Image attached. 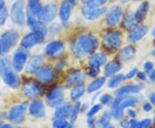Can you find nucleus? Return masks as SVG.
Masks as SVG:
<instances>
[{
  "mask_svg": "<svg viewBox=\"0 0 155 128\" xmlns=\"http://www.w3.org/2000/svg\"><path fill=\"white\" fill-rule=\"evenodd\" d=\"M148 31V27L147 26H145V25H140L138 27H135V28L132 29L130 31V33L127 36V40L129 42H137L140 40H141L145 35L147 34Z\"/></svg>",
  "mask_w": 155,
  "mask_h": 128,
  "instance_id": "nucleus-20",
  "label": "nucleus"
},
{
  "mask_svg": "<svg viewBox=\"0 0 155 128\" xmlns=\"http://www.w3.org/2000/svg\"><path fill=\"white\" fill-rule=\"evenodd\" d=\"M99 72V68H97V67H89V76L91 78H96L98 75Z\"/></svg>",
  "mask_w": 155,
  "mask_h": 128,
  "instance_id": "nucleus-40",
  "label": "nucleus"
},
{
  "mask_svg": "<svg viewBox=\"0 0 155 128\" xmlns=\"http://www.w3.org/2000/svg\"><path fill=\"white\" fill-rule=\"evenodd\" d=\"M137 77H138L139 79H140V80H147V76L145 75V73L143 72H138L137 73Z\"/></svg>",
  "mask_w": 155,
  "mask_h": 128,
  "instance_id": "nucleus-50",
  "label": "nucleus"
},
{
  "mask_svg": "<svg viewBox=\"0 0 155 128\" xmlns=\"http://www.w3.org/2000/svg\"><path fill=\"white\" fill-rule=\"evenodd\" d=\"M107 9L106 7L99 8H90L88 6H84L82 8V14L84 17L88 21H94L98 17L105 14Z\"/></svg>",
  "mask_w": 155,
  "mask_h": 128,
  "instance_id": "nucleus-18",
  "label": "nucleus"
},
{
  "mask_svg": "<svg viewBox=\"0 0 155 128\" xmlns=\"http://www.w3.org/2000/svg\"><path fill=\"white\" fill-rule=\"evenodd\" d=\"M28 107V104L26 101L14 105L8 113V119L15 125H20L25 119Z\"/></svg>",
  "mask_w": 155,
  "mask_h": 128,
  "instance_id": "nucleus-5",
  "label": "nucleus"
},
{
  "mask_svg": "<svg viewBox=\"0 0 155 128\" xmlns=\"http://www.w3.org/2000/svg\"><path fill=\"white\" fill-rule=\"evenodd\" d=\"M107 61V57L103 53H96L89 58V67H97L100 68L103 65H104Z\"/></svg>",
  "mask_w": 155,
  "mask_h": 128,
  "instance_id": "nucleus-22",
  "label": "nucleus"
},
{
  "mask_svg": "<svg viewBox=\"0 0 155 128\" xmlns=\"http://www.w3.org/2000/svg\"><path fill=\"white\" fill-rule=\"evenodd\" d=\"M65 94L61 88H54L50 90L46 96L47 103L49 107H57L64 102Z\"/></svg>",
  "mask_w": 155,
  "mask_h": 128,
  "instance_id": "nucleus-12",
  "label": "nucleus"
},
{
  "mask_svg": "<svg viewBox=\"0 0 155 128\" xmlns=\"http://www.w3.org/2000/svg\"><path fill=\"white\" fill-rule=\"evenodd\" d=\"M56 16H57V7L54 4H49L41 9L36 17L39 21L44 23H48L54 21Z\"/></svg>",
  "mask_w": 155,
  "mask_h": 128,
  "instance_id": "nucleus-11",
  "label": "nucleus"
},
{
  "mask_svg": "<svg viewBox=\"0 0 155 128\" xmlns=\"http://www.w3.org/2000/svg\"><path fill=\"white\" fill-rule=\"evenodd\" d=\"M139 124L144 128H149L151 124H152V120L150 119H145V120H143L142 121H140Z\"/></svg>",
  "mask_w": 155,
  "mask_h": 128,
  "instance_id": "nucleus-43",
  "label": "nucleus"
},
{
  "mask_svg": "<svg viewBox=\"0 0 155 128\" xmlns=\"http://www.w3.org/2000/svg\"><path fill=\"white\" fill-rule=\"evenodd\" d=\"M5 59L0 57V76H2V73L5 70Z\"/></svg>",
  "mask_w": 155,
  "mask_h": 128,
  "instance_id": "nucleus-47",
  "label": "nucleus"
},
{
  "mask_svg": "<svg viewBox=\"0 0 155 128\" xmlns=\"http://www.w3.org/2000/svg\"><path fill=\"white\" fill-rule=\"evenodd\" d=\"M44 38V36L36 32L29 33L26 34L21 40V46L24 49H29L35 46V45H38L39 43L42 42Z\"/></svg>",
  "mask_w": 155,
  "mask_h": 128,
  "instance_id": "nucleus-15",
  "label": "nucleus"
},
{
  "mask_svg": "<svg viewBox=\"0 0 155 128\" xmlns=\"http://www.w3.org/2000/svg\"><path fill=\"white\" fill-rule=\"evenodd\" d=\"M72 110V106L69 103H62L57 107L54 112V119H67L70 116V113Z\"/></svg>",
  "mask_w": 155,
  "mask_h": 128,
  "instance_id": "nucleus-24",
  "label": "nucleus"
},
{
  "mask_svg": "<svg viewBox=\"0 0 155 128\" xmlns=\"http://www.w3.org/2000/svg\"><path fill=\"white\" fill-rule=\"evenodd\" d=\"M121 70V64L119 61L109 62L104 67V75L106 77H112Z\"/></svg>",
  "mask_w": 155,
  "mask_h": 128,
  "instance_id": "nucleus-28",
  "label": "nucleus"
},
{
  "mask_svg": "<svg viewBox=\"0 0 155 128\" xmlns=\"http://www.w3.org/2000/svg\"><path fill=\"white\" fill-rule=\"evenodd\" d=\"M153 53V55L155 56V48H154V50L153 51V53Z\"/></svg>",
  "mask_w": 155,
  "mask_h": 128,
  "instance_id": "nucleus-61",
  "label": "nucleus"
},
{
  "mask_svg": "<svg viewBox=\"0 0 155 128\" xmlns=\"http://www.w3.org/2000/svg\"><path fill=\"white\" fill-rule=\"evenodd\" d=\"M4 123L2 122V120H0V128H1V126H2V125H3Z\"/></svg>",
  "mask_w": 155,
  "mask_h": 128,
  "instance_id": "nucleus-60",
  "label": "nucleus"
},
{
  "mask_svg": "<svg viewBox=\"0 0 155 128\" xmlns=\"http://www.w3.org/2000/svg\"><path fill=\"white\" fill-rule=\"evenodd\" d=\"M136 24H137V22L135 20L134 13L132 11H127L122 20V27L125 29L131 31L132 29L135 28Z\"/></svg>",
  "mask_w": 155,
  "mask_h": 128,
  "instance_id": "nucleus-26",
  "label": "nucleus"
},
{
  "mask_svg": "<svg viewBox=\"0 0 155 128\" xmlns=\"http://www.w3.org/2000/svg\"><path fill=\"white\" fill-rule=\"evenodd\" d=\"M149 10V3L145 1L140 5L139 6L137 11L134 13V17L137 23H140L145 20V18L147 15V12Z\"/></svg>",
  "mask_w": 155,
  "mask_h": 128,
  "instance_id": "nucleus-27",
  "label": "nucleus"
},
{
  "mask_svg": "<svg viewBox=\"0 0 155 128\" xmlns=\"http://www.w3.org/2000/svg\"><path fill=\"white\" fill-rule=\"evenodd\" d=\"M85 87L83 84H77L74 85V87L72 88L71 92H70V98L72 101L78 100L85 92Z\"/></svg>",
  "mask_w": 155,
  "mask_h": 128,
  "instance_id": "nucleus-29",
  "label": "nucleus"
},
{
  "mask_svg": "<svg viewBox=\"0 0 155 128\" xmlns=\"http://www.w3.org/2000/svg\"><path fill=\"white\" fill-rule=\"evenodd\" d=\"M122 17V8L121 6L116 5L112 7L106 16V23L110 27H114L121 21Z\"/></svg>",
  "mask_w": 155,
  "mask_h": 128,
  "instance_id": "nucleus-17",
  "label": "nucleus"
},
{
  "mask_svg": "<svg viewBox=\"0 0 155 128\" xmlns=\"http://www.w3.org/2000/svg\"><path fill=\"white\" fill-rule=\"evenodd\" d=\"M150 78H151V81L155 83V70H153L152 72H151V75H150Z\"/></svg>",
  "mask_w": 155,
  "mask_h": 128,
  "instance_id": "nucleus-52",
  "label": "nucleus"
},
{
  "mask_svg": "<svg viewBox=\"0 0 155 128\" xmlns=\"http://www.w3.org/2000/svg\"><path fill=\"white\" fill-rule=\"evenodd\" d=\"M98 39L92 34H84L75 38L72 42L71 49L73 55L82 59L91 54L98 47Z\"/></svg>",
  "mask_w": 155,
  "mask_h": 128,
  "instance_id": "nucleus-1",
  "label": "nucleus"
},
{
  "mask_svg": "<svg viewBox=\"0 0 155 128\" xmlns=\"http://www.w3.org/2000/svg\"><path fill=\"white\" fill-rule=\"evenodd\" d=\"M136 128H144V127H143V126H140V125L139 124L138 126H137V127H136Z\"/></svg>",
  "mask_w": 155,
  "mask_h": 128,
  "instance_id": "nucleus-59",
  "label": "nucleus"
},
{
  "mask_svg": "<svg viewBox=\"0 0 155 128\" xmlns=\"http://www.w3.org/2000/svg\"><path fill=\"white\" fill-rule=\"evenodd\" d=\"M29 114L35 119H41L46 115L43 101L41 100H35L28 104V107Z\"/></svg>",
  "mask_w": 155,
  "mask_h": 128,
  "instance_id": "nucleus-16",
  "label": "nucleus"
},
{
  "mask_svg": "<svg viewBox=\"0 0 155 128\" xmlns=\"http://www.w3.org/2000/svg\"><path fill=\"white\" fill-rule=\"evenodd\" d=\"M114 99L110 95H104L103 96H101L100 98V102L101 104L103 105H105V106H110L111 107L114 103Z\"/></svg>",
  "mask_w": 155,
  "mask_h": 128,
  "instance_id": "nucleus-35",
  "label": "nucleus"
},
{
  "mask_svg": "<svg viewBox=\"0 0 155 128\" xmlns=\"http://www.w3.org/2000/svg\"><path fill=\"white\" fill-rule=\"evenodd\" d=\"M0 95H1V93H0Z\"/></svg>",
  "mask_w": 155,
  "mask_h": 128,
  "instance_id": "nucleus-64",
  "label": "nucleus"
},
{
  "mask_svg": "<svg viewBox=\"0 0 155 128\" xmlns=\"http://www.w3.org/2000/svg\"><path fill=\"white\" fill-rule=\"evenodd\" d=\"M80 107H81V104L80 102H76V104L73 107H72V110H71V113H70V120L71 121H74L78 117V112L80 110Z\"/></svg>",
  "mask_w": 155,
  "mask_h": 128,
  "instance_id": "nucleus-34",
  "label": "nucleus"
},
{
  "mask_svg": "<svg viewBox=\"0 0 155 128\" xmlns=\"http://www.w3.org/2000/svg\"><path fill=\"white\" fill-rule=\"evenodd\" d=\"M5 7V0H0V11Z\"/></svg>",
  "mask_w": 155,
  "mask_h": 128,
  "instance_id": "nucleus-55",
  "label": "nucleus"
},
{
  "mask_svg": "<svg viewBox=\"0 0 155 128\" xmlns=\"http://www.w3.org/2000/svg\"><path fill=\"white\" fill-rule=\"evenodd\" d=\"M151 128H154V127H151Z\"/></svg>",
  "mask_w": 155,
  "mask_h": 128,
  "instance_id": "nucleus-63",
  "label": "nucleus"
},
{
  "mask_svg": "<svg viewBox=\"0 0 155 128\" xmlns=\"http://www.w3.org/2000/svg\"><path fill=\"white\" fill-rule=\"evenodd\" d=\"M106 78L104 77H101V78H97L95 79L94 81L91 82L89 84L88 87H87V92L88 93H91V92H94L97 91L99 89H101V87L105 84Z\"/></svg>",
  "mask_w": 155,
  "mask_h": 128,
  "instance_id": "nucleus-30",
  "label": "nucleus"
},
{
  "mask_svg": "<svg viewBox=\"0 0 155 128\" xmlns=\"http://www.w3.org/2000/svg\"><path fill=\"white\" fill-rule=\"evenodd\" d=\"M138 102V98L133 95H119L116 96L113 105L111 106L112 117L116 120H122L124 116V109L128 107H133Z\"/></svg>",
  "mask_w": 155,
  "mask_h": 128,
  "instance_id": "nucleus-2",
  "label": "nucleus"
},
{
  "mask_svg": "<svg viewBox=\"0 0 155 128\" xmlns=\"http://www.w3.org/2000/svg\"><path fill=\"white\" fill-rule=\"evenodd\" d=\"M102 109V104H96L94 106L92 107L89 112L87 113V116L88 117H92V116H94L95 114H97V113H98Z\"/></svg>",
  "mask_w": 155,
  "mask_h": 128,
  "instance_id": "nucleus-38",
  "label": "nucleus"
},
{
  "mask_svg": "<svg viewBox=\"0 0 155 128\" xmlns=\"http://www.w3.org/2000/svg\"><path fill=\"white\" fill-rule=\"evenodd\" d=\"M28 53L27 52V49L24 48H20L14 53L11 66L16 72H22V69H24L28 61Z\"/></svg>",
  "mask_w": 155,
  "mask_h": 128,
  "instance_id": "nucleus-8",
  "label": "nucleus"
},
{
  "mask_svg": "<svg viewBox=\"0 0 155 128\" xmlns=\"http://www.w3.org/2000/svg\"><path fill=\"white\" fill-rule=\"evenodd\" d=\"M142 107H143V109H144L146 112H150L153 109V107H152V105L150 104L149 102H144Z\"/></svg>",
  "mask_w": 155,
  "mask_h": 128,
  "instance_id": "nucleus-48",
  "label": "nucleus"
},
{
  "mask_svg": "<svg viewBox=\"0 0 155 128\" xmlns=\"http://www.w3.org/2000/svg\"><path fill=\"white\" fill-rule=\"evenodd\" d=\"M66 66V61H60L56 64L55 71L56 72H61Z\"/></svg>",
  "mask_w": 155,
  "mask_h": 128,
  "instance_id": "nucleus-44",
  "label": "nucleus"
},
{
  "mask_svg": "<svg viewBox=\"0 0 155 128\" xmlns=\"http://www.w3.org/2000/svg\"><path fill=\"white\" fill-rule=\"evenodd\" d=\"M121 1H122V2H127V0H121Z\"/></svg>",
  "mask_w": 155,
  "mask_h": 128,
  "instance_id": "nucleus-62",
  "label": "nucleus"
},
{
  "mask_svg": "<svg viewBox=\"0 0 155 128\" xmlns=\"http://www.w3.org/2000/svg\"><path fill=\"white\" fill-rule=\"evenodd\" d=\"M1 128H15V127H14L11 124H7V123H5V124H3V125H2Z\"/></svg>",
  "mask_w": 155,
  "mask_h": 128,
  "instance_id": "nucleus-53",
  "label": "nucleus"
},
{
  "mask_svg": "<svg viewBox=\"0 0 155 128\" xmlns=\"http://www.w3.org/2000/svg\"><path fill=\"white\" fill-rule=\"evenodd\" d=\"M85 75L80 71L70 72L67 78V84L68 85H77L83 84L85 81Z\"/></svg>",
  "mask_w": 155,
  "mask_h": 128,
  "instance_id": "nucleus-21",
  "label": "nucleus"
},
{
  "mask_svg": "<svg viewBox=\"0 0 155 128\" xmlns=\"http://www.w3.org/2000/svg\"><path fill=\"white\" fill-rule=\"evenodd\" d=\"M87 123H88L89 127H91V128L96 127V125H97V123H96V120H95V118L93 117V116H92V117H88Z\"/></svg>",
  "mask_w": 155,
  "mask_h": 128,
  "instance_id": "nucleus-46",
  "label": "nucleus"
},
{
  "mask_svg": "<svg viewBox=\"0 0 155 128\" xmlns=\"http://www.w3.org/2000/svg\"><path fill=\"white\" fill-rule=\"evenodd\" d=\"M76 0H64L60 8V18L64 27H67L72 15V10L75 6Z\"/></svg>",
  "mask_w": 155,
  "mask_h": 128,
  "instance_id": "nucleus-10",
  "label": "nucleus"
},
{
  "mask_svg": "<svg viewBox=\"0 0 155 128\" xmlns=\"http://www.w3.org/2000/svg\"><path fill=\"white\" fill-rule=\"evenodd\" d=\"M22 92L28 99L37 98L43 93V87L38 82H35L32 80H28L23 84Z\"/></svg>",
  "mask_w": 155,
  "mask_h": 128,
  "instance_id": "nucleus-7",
  "label": "nucleus"
},
{
  "mask_svg": "<svg viewBox=\"0 0 155 128\" xmlns=\"http://www.w3.org/2000/svg\"><path fill=\"white\" fill-rule=\"evenodd\" d=\"M61 128H72V125L71 123L67 122Z\"/></svg>",
  "mask_w": 155,
  "mask_h": 128,
  "instance_id": "nucleus-56",
  "label": "nucleus"
},
{
  "mask_svg": "<svg viewBox=\"0 0 155 128\" xmlns=\"http://www.w3.org/2000/svg\"><path fill=\"white\" fill-rule=\"evenodd\" d=\"M138 125H139L138 121H137L136 120H134V119H132L130 121H128L127 127L126 128H136Z\"/></svg>",
  "mask_w": 155,
  "mask_h": 128,
  "instance_id": "nucleus-45",
  "label": "nucleus"
},
{
  "mask_svg": "<svg viewBox=\"0 0 155 128\" xmlns=\"http://www.w3.org/2000/svg\"><path fill=\"white\" fill-rule=\"evenodd\" d=\"M19 34L16 30H7L0 35V56L5 55L17 45Z\"/></svg>",
  "mask_w": 155,
  "mask_h": 128,
  "instance_id": "nucleus-3",
  "label": "nucleus"
},
{
  "mask_svg": "<svg viewBox=\"0 0 155 128\" xmlns=\"http://www.w3.org/2000/svg\"><path fill=\"white\" fill-rule=\"evenodd\" d=\"M143 89L142 84H135V85H126L122 88L118 89L116 91V96L119 95H126L128 94H134L138 93L141 89Z\"/></svg>",
  "mask_w": 155,
  "mask_h": 128,
  "instance_id": "nucleus-23",
  "label": "nucleus"
},
{
  "mask_svg": "<svg viewBox=\"0 0 155 128\" xmlns=\"http://www.w3.org/2000/svg\"><path fill=\"white\" fill-rule=\"evenodd\" d=\"M35 78L38 79L41 83L49 84L54 81L56 78L55 72L49 66H41L35 72Z\"/></svg>",
  "mask_w": 155,
  "mask_h": 128,
  "instance_id": "nucleus-13",
  "label": "nucleus"
},
{
  "mask_svg": "<svg viewBox=\"0 0 155 128\" xmlns=\"http://www.w3.org/2000/svg\"><path fill=\"white\" fill-rule=\"evenodd\" d=\"M127 115H128V117L132 118V119L135 118V116H136V113H135V111H134V110H132V109H127Z\"/></svg>",
  "mask_w": 155,
  "mask_h": 128,
  "instance_id": "nucleus-49",
  "label": "nucleus"
},
{
  "mask_svg": "<svg viewBox=\"0 0 155 128\" xmlns=\"http://www.w3.org/2000/svg\"><path fill=\"white\" fill-rule=\"evenodd\" d=\"M144 70L147 72H150L153 70V64L152 62L147 61L145 63L144 65Z\"/></svg>",
  "mask_w": 155,
  "mask_h": 128,
  "instance_id": "nucleus-42",
  "label": "nucleus"
},
{
  "mask_svg": "<svg viewBox=\"0 0 155 128\" xmlns=\"http://www.w3.org/2000/svg\"><path fill=\"white\" fill-rule=\"evenodd\" d=\"M107 128H116L114 126H112V125H110V126H107Z\"/></svg>",
  "mask_w": 155,
  "mask_h": 128,
  "instance_id": "nucleus-58",
  "label": "nucleus"
},
{
  "mask_svg": "<svg viewBox=\"0 0 155 128\" xmlns=\"http://www.w3.org/2000/svg\"><path fill=\"white\" fill-rule=\"evenodd\" d=\"M65 51V43L62 40H54L46 46L45 53L48 57L57 58Z\"/></svg>",
  "mask_w": 155,
  "mask_h": 128,
  "instance_id": "nucleus-14",
  "label": "nucleus"
},
{
  "mask_svg": "<svg viewBox=\"0 0 155 128\" xmlns=\"http://www.w3.org/2000/svg\"><path fill=\"white\" fill-rule=\"evenodd\" d=\"M135 54V49L132 46H127L123 47L118 53V59L122 62H127L132 59Z\"/></svg>",
  "mask_w": 155,
  "mask_h": 128,
  "instance_id": "nucleus-25",
  "label": "nucleus"
},
{
  "mask_svg": "<svg viewBox=\"0 0 155 128\" xmlns=\"http://www.w3.org/2000/svg\"><path fill=\"white\" fill-rule=\"evenodd\" d=\"M44 61L43 56L41 54L33 55L28 59L26 66H25V72L27 74H34L37 72L40 67L41 66L42 63Z\"/></svg>",
  "mask_w": 155,
  "mask_h": 128,
  "instance_id": "nucleus-19",
  "label": "nucleus"
},
{
  "mask_svg": "<svg viewBox=\"0 0 155 128\" xmlns=\"http://www.w3.org/2000/svg\"><path fill=\"white\" fill-rule=\"evenodd\" d=\"M108 0H91L87 4V6L90 8H99L104 5Z\"/></svg>",
  "mask_w": 155,
  "mask_h": 128,
  "instance_id": "nucleus-37",
  "label": "nucleus"
},
{
  "mask_svg": "<svg viewBox=\"0 0 155 128\" xmlns=\"http://www.w3.org/2000/svg\"><path fill=\"white\" fill-rule=\"evenodd\" d=\"M5 66L4 72L2 73V78L4 80V83L11 89H18L21 85V78L13 70L9 59L7 58H5Z\"/></svg>",
  "mask_w": 155,
  "mask_h": 128,
  "instance_id": "nucleus-4",
  "label": "nucleus"
},
{
  "mask_svg": "<svg viewBox=\"0 0 155 128\" xmlns=\"http://www.w3.org/2000/svg\"><path fill=\"white\" fill-rule=\"evenodd\" d=\"M11 20L14 23L22 26L25 23V13H24V2L22 0L16 1L11 10Z\"/></svg>",
  "mask_w": 155,
  "mask_h": 128,
  "instance_id": "nucleus-9",
  "label": "nucleus"
},
{
  "mask_svg": "<svg viewBox=\"0 0 155 128\" xmlns=\"http://www.w3.org/2000/svg\"><path fill=\"white\" fill-rule=\"evenodd\" d=\"M91 0H82V2L83 3H84V4H88L89 2H91Z\"/></svg>",
  "mask_w": 155,
  "mask_h": 128,
  "instance_id": "nucleus-57",
  "label": "nucleus"
},
{
  "mask_svg": "<svg viewBox=\"0 0 155 128\" xmlns=\"http://www.w3.org/2000/svg\"><path fill=\"white\" fill-rule=\"evenodd\" d=\"M124 79H125V76L124 75H122V74L116 75V76L113 77L110 80V82L108 83V86L110 88H116V87H117L119 84L122 83Z\"/></svg>",
  "mask_w": 155,
  "mask_h": 128,
  "instance_id": "nucleus-33",
  "label": "nucleus"
},
{
  "mask_svg": "<svg viewBox=\"0 0 155 128\" xmlns=\"http://www.w3.org/2000/svg\"><path fill=\"white\" fill-rule=\"evenodd\" d=\"M149 99L152 103H153L155 105V93L154 92H150L149 93Z\"/></svg>",
  "mask_w": 155,
  "mask_h": 128,
  "instance_id": "nucleus-51",
  "label": "nucleus"
},
{
  "mask_svg": "<svg viewBox=\"0 0 155 128\" xmlns=\"http://www.w3.org/2000/svg\"><path fill=\"white\" fill-rule=\"evenodd\" d=\"M104 46L108 50H116L122 43V34L118 30H112L107 33L103 40Z\"/></svg>",
  "mask_w": 155,
  "mask_h": 128,
  "instance_id": "nucleus-6",
  "label": "nucleus"
},
{
  "mask_svg": "<svg viewBox=\"0 0 155 128\" xmlns=\"http://www.w3.org/2000/svg\"><path fill=\"white\" fill-rule=\"evenodd\" d=\"M137 73H138L137 68H134L133 70H131L129 72L127 73V75L125 76V79H131V78H133L134 76H136Z\"/></svg>",
  "mask_w": 155,
  "mask_h": 128,
  "instance_id": "nucleus-41",
  "label": "nucleus"
},
{
  "mask_svg": "<svg viewBox=\"0 0 155 128\" xmlns=\"http://www.w3.org/2000/svg\"><path fill=\"white\" fill-rule=\"evenodd\" d=\"M8 17H9V12H8L7 8L5 7L4 9L0 11V26H3L5 23Z\"/></svg>",
  "mask_w": 155,
  "mask_h": 128,
  "instance_id": "nucleus-36",
  "label": "nucleus"
},
{
  "mask_svg": "<svg viewBox=\"0 0 155 128\" xmlns=\"http://www.w3.org/2000/svg\"><path fill=\"white\" fill-rule=\"evenodd\" d=\"M112 117L110 112H104L99 120V126L102 128H107L110 125V120Z\"/></svg>",
  "mask_w": 155,
  "mask_h": 128,
  "instance_id": "nucleus-32",
  "label": "nucleus"
},
{
  "mask_svg": "<svg viewBox=\"0 0 155 128\" xmlns=\"http://www.w3.org/2000/svg\"><path fill=\"white\" fill-rule=\"evenodd\" d=\"M67 122L66 119H55L53 122V126L54 128H61Z\"/></svg>",
  "mask_w": 155,
  "mask_h": 128,
  "instance_id": "nucleus-39",
  "label": "nucleus"
},
{
  "mask_svg": "<svg viewBox=\"0 0 155 128\" xmlns=\"http://www.w3.org/2000/svg\"><path fill=\"white\" fill-rule=\"evenodd\" d=\"M41 0H28V11H29L35 17L37 16L41 9Z\"/></svg>",
  "mask_w": 155,
  "mask_h": 128,
  "instance_id": "nucleus-31",
  "label": "nucleus"
},
{
  "mask_svg": "<svg viewBox=\"0 0 155 128\" xmlns=\"http://www.w3.org/2000/svg\"><path fill=\"white\" fill-rule=\"evenodd\" d=\"M127 123H128V121L125 120H122V122H121V126H122L123 128H126L127 126Z\"/></svg>",
  "mask_w": 155,
  "mask_h": 128,
  "instance_id": "nucleus-54",
  "label": "nucleus"
}]
</instances>
